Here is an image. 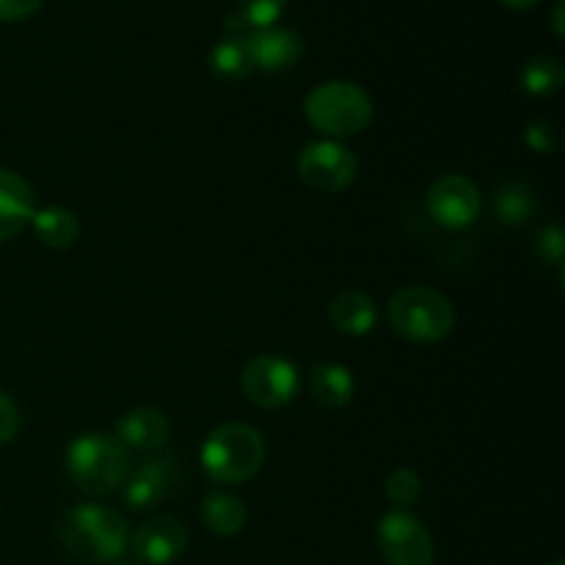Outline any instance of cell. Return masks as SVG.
Returning <instances> with one entry per match:
<instances>
[{
	"mask_svg": "<svg viewBox=\"0 0 565 565\" xmlns=\"http://www.w3.org/2000/svg\"><path fill=\"white\" fill-rule=\"evenodd\" d=\"M116 439L127 447V450H141V452H154L169 441L171 436V423L163 412L158 408H132V412L121 414V419L116 423L114 430Z\"/></svg>",
	"mask_w": 565,
	"mask_h": 565,
	"instance_id": "obj_14",
	"label": "cell"
},
{
	"mask_svg": "<svg viewBox=\"0 0 565 565\" xmlns=\"http://www.w3.org/2000/svg\"><path fill=\"white\" fill-rule=\"evenodd\" d=\"M248 53H252L254 70L285 72L303 55V42L296 31L281 25L257 28L246 33Z\"/></svg>",
	"mask_w": 565,
	"mask_h": 565,
	"instance_id": "obj_12",
	"label": "cell"
},
{
	"mask_svg": "<svg viewBox=\"0 0 565 565\" xmlns=\"http://www.w3.org/2000/svg\"><path fill=\"white\" fill-rule=\"evenodd\" d=\"M20 430V412L6 392H0V445L11 441Z\"/></svg>",
	"mask_w": 565,
	"mask_h": 565,
	"instance_id": "obj_26",
	"label": "cell"
},
{
	"mask_svg": "<svg viewBox=\"0 0 565 565\" xmlns=\"http://www.w3.org/2000/svg\"><path fill=\"white\" fill-rule=\"evenodd\" d=\"M265 463V441L246 423L218 425L202 447V467L221 486L248 483Z\"/></svg>",
	"mask_w": 565,
	"mask_h": 565,
	"instance_id": "obj_4",
	"label": "cell"
},
{
	"mask_svg": "<svg viewBox=\"0 0 565 565\" xmlns=\"http://www.w3.org/2000/svg\"><path fill=\"white\" fill-rule=\"evenodd\" d=\"M561 14H563V0H561V3H557V9H555V28H557V33H563V22H561Z\"/></svg>",
	"mask_w": 565,
	"mask_h": 565,
	"instance_id": "obj_29",
	"label": "cell"
},
{
	"mask_svg": "<svg viewBox=\"0 0 565 565\" xmlns=\"http://www.w3.org/2000/svg\"><path fill=\"white\" fill-rule=\"evenodd\" d=\"M180 483V463L169 456H149L130 472L125 489V502L132 511H149L160 505Z\"/></svg>",
	"mask_w": 565,
	"mask_h": 565,
	"instance_id": "obj_10",
	"label": "cell"
},
{
	"mask_svg": "<svg viewBox=\"0 0 565 565\" xmlns=\"http://www.w3.org/2000/svg\"><path fill=\"white\" fill-rule=\"evenodd\" d=\"M298 177L307 188L312 191L334 196V193L348 191L359 174V160L356 154L340 141H312L301 149L298 154Z\"/></svg>",
	"mask_w": 565,
	"mask_h": 565,
	"instance_id": "obj_6",
	"label": "cell"
},
{
	"mask_svg": "<svg viewBox=\"0 0 565 565\" xmlns=\"http://www.w3.org/2000/svg\"><path fill=\"white\" fill-rule=\"evenodd\" d=\"M329 320L340 334L367 337L379 326V307L367 292L345 290L329 303Z\"/></svg>",
	"mask_w": 565,
	"mask_h": 565,
	"instance_id": "obj_15",
	"label": "cell"
},
{
	"mask_svg": "<svg viewBox=\"0 0 565 565\" xmlns=\"http://www.w3.org/2000/svg\"><path fill=\"white\" fill-rule=\"evenodd\" d=\"M384 494L386 500L395 505V511H408V508L417 505L419 497H423V478H419L414 469H395V472L386 478Z\"/></svg>",
	"mask_w": 565,
	"mask_h": 565,
	"instance_id": "obj_22",
	"label": "cell"
},
{
	"mask_svg": "<svg viewBox=\"0 0 565 565\" xmlns=\"http://www.w3.org/2000/svg\"><path fill=\"white\" fill-rule=\"evenodd\" d=\"M379 550L390 565H434V539L408 511H390L379 522Z\"/></svg>",
	"mask_w": 565,
	"mask_h": 565,
	"instance_id": "obj_8",
	"label": "cell"
},
{
	"mask_svg": "<svg viewBox=\"0 0 565 565\" xmlns=\"http://www.w3.org/2000/svg\"><path fill=\"white\" fill-rule=\"evenodd\" d=\"M44 0H0V20H22L42 9Z\"/></svg>",
	"mask_w": 565,
	"mask_h": 565,
	"instance_id": "obj_27",
	"label": "cell"
},
{
	"mask_svg": "<svg viewBox=\"0 0 565 565\" xmlns=\"http://www.w3.org/2000/svg\"><path fill=\"white\" fill-rule=\"evenodd\" d=\"M502 3L508 6V9H516V11H524V9H533L539 0H502Z\"/></svg>",
	"mask_w": 565,
	"mask_h": 565,
	"instance_id": "obj_28",
	"label": "cell"
},
{
	"mask_svg": "<svg viewBox=\"0 0 565 565\" xmlns=\"http://www.w3.org/2000/svg\"><path fill=\"white\" fill-rule=\"evenodd\" d=\"M425 207H428V215L436 224L458 232L478 221L483 199H480V188L469 177L445 174L428 188Z\"/></svg>",
	"mask_w": 565,
	"mask_h": 565,
	"instance_id": "obj_9",
	"label": "cell"
},
{
	"mask_svg": "<svg viewBox=\"0 0 565 565\" xmlns=\"http://www.w3.org/2000/svg\"><path fill=\"white\" fill-rule=\"evenodd\" d=\"M36 210L33 188L14 171L0 169V243L20 235L31 224Z\"/></svg>",
	"mask_w": 565,
	"mask_h": 565,
	"instance_id": "obj_13",
	"label": "cell"
},
{
	"mask_svg": "<svg viewBox=\"0 0 565 565\" xmlns=\"http://www.w3.org/2000/svg\"><path fill=\"white\" fill-rule=\"evenodd\" d=\"M539 248L544 254V259L550 265H561L563 254H565V237L561 226H546L544 232L539 235Z\"/></svg>",
	"mask_w": 565,
	"mask_h": 565,
	"instance_id": "obj_25",
	"label": "cell"
},
{
	"mask_svg": "<svg viewBox=\"0 0 565 565\" xmlns=\"http://www.w3.org/2000/svg\"><path fill=\"white\" fill-rule=\"evenodd\" d=\"M210 70L221 77V81H243L254 72L252 53H248L246 36H232L226 33L213 50H210Z\"/></svg>",
	"mask_w": 565,
	"mask_h": 565,
	"instance_id": "obj_19",
	"label": "cell"
},
{
	"mask_svg": "<svg viewBox=\"0 0 565 565\" xmlns=\"http://www.w3.org/2000/svg\"><path fill=\"white\" fill-rule=\"evenodd\" d=\"M132 472V452L114 434L77 436L66 450V475L92 497L119 491Z\"/></svg>",
	"mask_w": 565,
	"mask_h": 565,
	"instance_id": "obj_2",
	"label": "cell"
},
{
	"mask_svg": "<svg viewBox=\"0 0 565 565\" xmlns=\"http://www.w3.org/2000/svg\"><path fill=\"white\" fill-rule=\"evenodd\" d=\"M535 213V191L527 182H505L497 188L494 196V215L505 226H522L533 218Z\"/></svg>",
	"mask_w": 565,
	"mask_h": 565,
	"instance_id": "obj_20",
	"label": "cell"
},
{
	"mask_svg": "<svg viewBox=\"0 0 565 565\" xmlns=\"http://www.w3.org/2000/svg\"><path fill=\"white\" fill-rule=\"evenodd\" d=\"M202 519H204V527H207L210 533L221 535V539H230V535H237L243 527H246L248 511L246 505H243L241 497L215 491V494L204 497Z\"/></svg>",
	"mask_w": 565,
	"mask_h": 565,
	"instance_id": "obj_17",
	"label": "cell"
},
{
	"mask_svg": "<svg viewBox=\"0 0 565 565\" xmlns=\"http://www.w3.org/2000/svg\"><path fill=\"white\" fill-rule=\"evenodd\" d=\"M285 6L287 0H237V17L246 22L248 31H257V28L276 25Z\"/></svg>",
	"mask_w": 565,
	"mask_h": 565,
	"instance_id": "obj_23",
	"label": "cell"
},
{
	"mask_svg": "<svg viewBox=\"0 0 565 565\" xmlns=\"http://www.w3.org/2000/svg\"><path fill=\"white\" fill-rule=\"evenodd\" d=\"M58 541L77 561L116 563L130 546V527L114 508L83 502L61 516Z\"/></svg>",
	"mask_w": 565,
	"mask_h": 565,
	"instance_id": "obj_1",
	"label": "cell"
},
{
	"mask_svg": "<svg viewBox=\"0 0 565 565\" xmlns=\"http://www.w3.org/2000/svg\"><path fill=\"white\" fill-rule=\"evenodd\" d=\"M386 320H390V329L403 340L434 345V342L447 340L456 329V307L445 292L417 285L390 298Z\"/></svg>",
	"mask_w": 565,
	"mask_h": 565,
	"instance_id": "obj_3",
	"label": "cell"
},
{
	"mask_svg": "<svg viewBox=\"0 0 565 565\" xmlns=\"http://www.w3.org/2000/svg\"><path fill=\"white\" fill-rule=\"evenodd\" d=\"M31 226L39 241L47 248H70L77 241V235H81V224H77L75 213L66 207H58V204L36 210L31 218Z\"/></svg>",
	"mask_w": 565,
	"mask_h": 565,
	"instance_id": "obj_18",
	"label": "cell"
},
{
	"mask_svg": "<svg viewBox=\"0 0 565 565\" xmlns=\"http://www.w3.org/2000/svg\"><path fill=\"white\" fill-rule=\"evenodd\" d=\"M132 555L147 565H169L188 550V530L174 516H154L130 539Z\"/></svg>",
	"mask_w": 565,
	"mask_h": 565,
	"instance_id": "obj_11",
	"label": "cell"
},
{
	"mask_svg": "<svg viewBox=\"0 0 565 565\" xmlns=\"http://www.w3.org/2000/svg\"><path fill=\"white\" fill-rule=\"evenodd\" d=\"M307 121L320 132L337 138L356 136L373 121V99L362 86L348 81H329L315 86L303 103Z\"/></svg>",
	"mask_w": 565,
	"mask_h": 565,
	"instance_id": "obj_5",
	"label": "cell"
},
{
	"mask_svg": "<svg viewBox=\"0 0 565 565\" xmlns=\"http://www.w3.org/2000/svg\"><path fill=\"white\" fill-rule=\"evenodd\" d=\"M552 565H563V563H552Z\"/></svg>",
	"mask_w": 565,
	"mask_h": 565,
	"instance_id": "obj_30",
	"label": "cell"
},
{
	"mask_svg": "<svg viewBox=\"0 0 565 565\" xmlns=\"http://www.w3.org/2000/svg\"><path fill=\"white\" fill-rule=\"evenodd\" d=\"M519 83L530 97H555L565 83V70L552 55H535L519 72Z\"/></svg>",
	"mask_w": 565,
	"mask_h": 565,
	"instance_id": "obj_21",
	"label": "cell"
},
{
	"mask_svg": "<svg viewBox=\"0 0 565 565\" xmlns=\"http://www.w3.org/2000/svg\"><path fill=\"white\" fill-rule=\"evenodd\" d=\"M524 141H527V147L533 149V152L539 154H555L557 149H561V132L555 130V125L552 121H533V125H527V130H524Z\"/></svg>",
	"mask_w": 565,
	"mask_h": 565,
	"instance_id": "obj_24",
	"label": "cell"
},
{
	"mask_svg": "<svg viewBox=\"0 0 565 565\" xmlns=\"http://www.w3.org/2000/svg\"><path fill=\"white\" fill-rule=\"evenodd\" d=\"M241 386L243 395L254 406L281 408L296 397L298 370L290 359L279 356V353H263L243 367Z\"/></svg>",
	"mask_w": 565,
	"mask_h": 565,
	"instance_id": "obj_7",
	"label": "cell"
},
{
	"mask_svg": "<svg viewBox=\"0 0 565 565\" xmlns=\"http://www.w3.org/2000/svg\"><path fill=\"white\" fill-rule=\"evenodd\" d=\"M309 390L320 406L345 408L351 406L353 395H356V379L345 364L323 362L315 364L312 373H309Z\"/></svg>",
	"mask_w": 565,
	"mask_h": 565,
	"instance_id": "obj_16",
	"label": "cell"
}]
</instances>
